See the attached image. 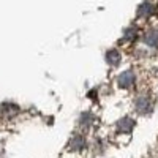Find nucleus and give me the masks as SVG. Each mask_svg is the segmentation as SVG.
<instances>
[{"mask_svg":"<svg viewBox=\"0 0 158 158\" xmlns=\"http://www.w3.org/2000/svg\"><path fill=\"white\" fill-rule=\"evenodd\" d=\"M133 81H135V76H133V73H122L120 74V77H118V85H120L122 89H128L131 84H133Z\"/></svg>","mask_w":158,"mask_h":158,"instance_id":"obj_1","label":"nucleus"},{"mask_svg":"<svg viewBox=\"0 0 158 158\" xmlns=\"http://www.w3.org/2000/svg\"><path fill=\"white\" fill-rule=\"evenodd\" d=\"M136 106H138V109H139L141 112L147 114V112L150 111V108H152V104H150V101L146 100V98H139L138 103H136Z\"/></svg>","mask_w":158,"mask_h":158,"instance_id":"obj_2","label":"nucleus"},{"mask_svg":"<svg viewBox=\"0 0 158 158\" xmlns=\"http://www.w3.org/2000/svg\"><path fill=\"white\" fill-rule=\"evenodd\" d=\"M106 60H108V63H111V65H117L118 62H120V54H118L117 51H109L108 56H106Z\"/></svg>","mask_w":158,"mask_h":158,"instance_id":"obj_3","label":"nucleus"},{"mask_svg":"<svg viewBox=\"0 0 158 158\" xmlns=\"http://www.w3.org/2000/svg\"><path fill=\"white\" fill-rule=\"evenodd\" d=\"M146 41H147V44H150V46H156V44H158V41H156V33H155V32L147 33Z\"/></svg>","mask_w":158,"mask_h":158,"instance_id":"obj_4","label":"nucleus"},{"mask_svg":"<svg viewBox=\"0 0 158 158\" xmlns=\"http://www.w3.org/2000/svg\"><path fill=\"white\" fill-rule=\"evenodd\" d=\"M147 11H152V6H150L149 3H146V5H142V6H141V10H139V15H141V16H147V15H149Z\"/></svg>","mask_w":158,"mask_h":158,"instance_id":"obj_5","label":"nucleus"}]
</instances>
